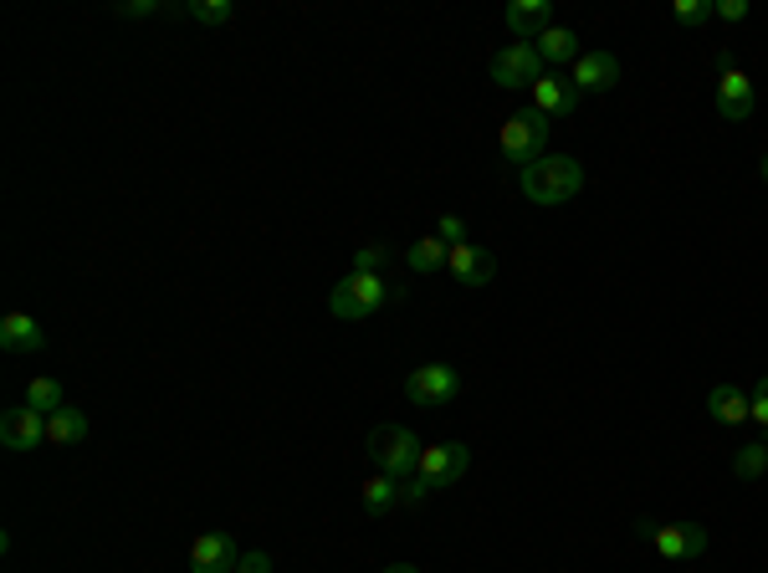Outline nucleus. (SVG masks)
Wrapping results in <instances>:
<instances>
[{
  "mask_svg": "<svg viewBox=\"0 0 768 573\" xmlns=\"http://www.w3.org/2000/svg\"><path fill=\"white\" fill-rule=\"evenodd\" d=\"M748 11H754L748 0H713V16H717V21H728V27H738V21H748Z\"/></svg>",
  "mask_w": 768,
  "mask_h": 573,
  "instance_id": "nucleus-27",
  "label": "nucleus"
},
{
  "mask_svg": "<svg viewBox=\"0 0 768 573\" xmlns=\"http://www.w3.org/2000/svg\"><path fill=\"white\" fill-rule=\"evenodd\" d=\"M446 246H466V221L462 215H441V231H436Z\"/></svg>",
  "mask_w": 768,
  "mask_h": 573,
  "instance_id": "nucleus-28",
  "label": "nucleus"
},
{
  "mask_svg": "<svg viewBox=\"0 0 768 573\" xmlns=\"http://www.w3.org/2000/svg\"><path fill=\"white\" fill-rule=\"evenodd\" d=\"M533 47H538V57H544V68H564V62H579L584 57V47H579V37H574L569 27H548L544 37L533 41Z\"/></svg>",
  "mask_w": 768,
  "mask_h": 573,
  "instance_id": "nucleus-18",
  "label": "nucleus"
},
{
  "mask_svg": "<svg viewBox=\"0 0 768 573\" xmlns=\"http://www.w3.org/2000/svg\"><path fill=\"white\" fill-rule=\"evenodd\" d=\"M579 190H584V170H579V160H569V154H544L538 164L523 170V195H528L533 205H564V201H574Z\"/></svg>",
  "mask_w": 768,
  "mask_h": 573,
  "instance_id": "nucleus-1",
  "label": "nucleus"
},
{
  "mask_svg": "<svg viewBox=\"0 0 768 573\" xmlns=\"http://www.w3.org/2000/svg\"><path fill=\"white\" fill-rule=\"evenodd\" d=\"M754 108H758V98H754V82H748V72H722V82H717V113L728 123H742V119H754Z\"/></svg>",
  "mask_w": 768,
  "mask_h": 573,
  "instance_id": "nucleus-14",
  "label": "nucleus"
},
{
  "mask_svg": "<svg viewBox=\"0 0 768 573\" xmlns=\"http://www.w3.org/2000/svg\"><path fill=\"white\" fill-rule=\"evenodd\" d=\"M27 405L37 415H57L67 405V389H62V379H31L27 385Z\"/></svg>",
  "mask_w": 768,
  "mask_h": 573,
  "instance_id": "nucleus-23",
  "label": "nucleus"
},
{
  "mask_svg": "<svg viewBox=\"0 0 768 573\" xmlns=\"http://www.w3.org/2000/svg\"><path fill=\"white\" fill-rule=\"evenodd\" d=\"M528 93H533V108H538L544 119H569L574 108H579V88H574L564 72H544Z\"/></svg>",
  "mask_w": 768,
  "mask_h": 573,
  "instance_id": "nucleus-11",
  "label": "nucleus"
},
{
  "mask_svg": "<svg viewBox=\"0 0 768 573\" xmlns=\"http://www.w3.org/2000/svg\"><path fill=\"white\" fill-rule=\"evenodd\" d=\"M758 174H764V185H768V154H764V164H758Z\"/></svg>",
  "mask_w": 768,
  "mask_h": 573,
  "instance_id": "nucleus-33",
  "label": "nucleus"
},
{
  "mask_svg": "<svg viewBox=\"0 0 768 573\" xmlns=\"http://www.w3.org/2000/svg\"><path fill=\"white\" fill-rule=\"evenodd\" d=\"M548 27H554V6H548V0H513V6H507V31H513L517 41L544 37Z\"/></svg>",
  "mask_w": 768,
  "mask_h": 573,
  "instance_id": "nucleus-16",
  "label": "nucleus"
},
{
  "mask_svg": "<svg viewBox=\"0 0 768 573\" xmlns=\"http://www.w3.org/2000/svg\"><path fill=\"white\" fill-rule=\"evenodd\" d=\"M384 573H421V569H415V563H390Z\"/></svg>",
  "mask_w": 768,
  "mask_h": 573,
  "instance_id": "nucleus-32",
  "label": "nucleus"
},
{
  "mask_svg": "<svg viewBox=\"0 0 768 573\" xmlns=\"http://www.w3.org/2000/svg\"><path fill=\"white\" fill-rule=\"evenodd\" d=\"M569 82L579 88V98L584 93H609V88L620 82V57L615 52H584L579 62H574Z\"/></svg>",
  "mask_w": 768,
  "mask_h": 573,
  "instance_id": "nucleus-12",
  "label": "nucleus"
},
{
  "mask_svg": "<svg viewBox=\"0 0 768 573\" xmlns=\"http://www.w3.org/2000/svg\"><path fill=\"white\" fill-rule=\"evenodd\" d=\"M47 440L52 446H78V440H88V415L62 405L57 415H47Z\"/></svg>",
  "mask_w": 768,
  "mask_h": 573,
  "instance_id": "nucleus-20",
  "label": "nucleus"
},
{
  "mask_svg": "<svg viewBox=\"0 0 768 573\" xmlns=\"http://www.w3.org/2000/svg\"><path fill=\"white\" fill-rule=\"evenodd\" d=\"M466 467H472V451H466L462 440H441V446H425L421 451V471H415V477H421L431 492H446V487H456V481L466 477Z\"/></svg>",
  "mask_w": 768,
  "mask_h": 573,
  "instance_id": "nucleus-6",
  "label": "nucleus"
},
{
  "mask_svg": "<svg viewBox=\"0 0 768 573\" xmlns=\"http://www.w3.org/2000/svg\"><path fill=\"white\" fill-rule=\"evenodd\" d=\"M405 502V492H400V481L395 477H384V471H374L364 487H358V507L370 512V518H384L390 507H400Z\"/></svg>",
  "mask_w": 768,
  "mask_h": 573,
  "instance_id": "nucleus-19",
  "label": "nucleus"
},
{
  "mask_svg": "<svg viewBox=\"0 0 768 573\" xmlns=\"http://www.w3.org/2000/svg\"><path fill=\"white\" fill-rule=\"evenodd\" d=\"M462 395V374L451 364H421V369L405 374V400L421 405V410H441Z\"/></svg>",
  "mask_w": 768,
  "mask_h": 573,
  "instance_id": "nucleus-5",
  "label": "nucleus"
},
{
  "mask_svg": "<svg viewBox=\"0 0 768 573\" xmlns=\"http://www.w3.org/2000/svg\"><path fill=\"white\" fill-rule=\"evenodd\" d=\"M421 440H415V430H405V426H380L370 436V461H374V471H384V477H395L400 487L421 471Z\"/></svg>",
  "mask_w": 768,
  "mask_h": 573,
  "instance_id": "nucleus-2",
  "label": "nucleus"
},
{
  "mask_svg": "<svg viewBox=\"0 0 768 573\" xmlns=\"http://www.w3.org/2000/svg\"><path fill=\"white\" fill-rule=\"evenodd\" d=\"M384 262H390L384 246H358V252H354V272H370V277H380Z\"/></svg>",
  "mask_w": 768,
  "mask_h": 573,
  "instance_id": "nucleus-26",
  "label": "nucleus"
},
{
  "mask_svg": "<svg viewBox=\"0 0 768 573\" xmlns=\"http://www.w3.org/2000/svg\"><path fill=\"white\" fill-rule=\"evenodd\" d=\"M707 415H713L717 426H742V420H754V400H748V389L738 385H717L707 395Z\"/></svg>",
  "mask_w": 768,
  "mask_h": 573,
  "instance_id": "nucleus-17",
  "label": "nucleus"
},
{
  "mask_svg": "<svg viewBox=\"0 0 768 573\" xmlns=\"http://www.w3.org/2000/svg\"><path fill=\"white\" fill-rule=\"evenodd\" d=\"M446 272L456 277V287H487L497 277V256L487 246H477V241H466V246H451Z\"/></svg>",
  "mask_w": 768,
  "mask_h": 573,
  "instance_id": "nucleus-8",
  "label": "nucleus"
},
{
  "mask_svg": "<svg viewBox=\"0 0 768 573\" xmlns=\"http://www.w3.org/2000/svg\"><path fill=\"white\" fill-rule=\"evenodd\" d=\"M390 297H395V287H390L384 277H370V272H348V277L329 293V307H333V318L358 323V318H374V313H380Z\"/></svg>",
  "mask_w": 768,
  "mask_h": 573,
  "instance_id": "nucleus-3",
  "label": "nucleus"
},
{
  "mask_svg": "<svg viewBox=\"0 0 768 573\" xmlns=\"http://www.w3.org/2000/svg\"><path fill=\"white\" fill-rule=\"evenodd\" d=\"M0 440H6V451H37L47 440V415H37L31 405H16L0 415Z\"/></svg>",
  "mask_w": 768,
  "mask_h": 573,
  "instance_id": "nucleus-10",
  "label": "nucleus"
},
{
  "mask_svg": "<svg viewBox=\"0 0 768 573\" xmlns=\"http://www.w3.org/2000/svg\"><path fill=\"white\" fill-rule=\"evenodd\" d=\"M650 548H656L666 563L697 559V553H707V528H697V522H671V528H656V533H650Z\"/></svg>",
  "mask_w": 768,
  "mask_h": 573,
  "instance_id": "nucleus-9",
  "label": "nucleus"
},
{
  "mask_svg": "<svg viewBox=\"0 0 768 573\" xmlns=\"http://www.w3.org/2000/svg\"><path fill=\"white\" fill-rule=\"evenodd\" d=\"M236 573H272V559H266V553H241Z\"/></svg>",
  "mask_w": 768,
  "mask_h": 573,
  "instance_id": "nucleus-30",
  "label": "nucleus"
},
{
  "mask_svg": "<svg viewBox=\"0 0 768 573\" xmlns=\"http://www.w3.org/2000/svg\"><path fill=\"white\" fill-rule=\"evenodd\" d=\"M47 334H41V323L31 313H6L0 318V348L6 354H41Z\"/></svg>",
  "mask_w": 768,
  "mask_h": 573,
  "instance_id": "nucleus-15",
  "label": "nucleus"
},
{
  "mask_svg": "<svg viewBox=\"0 0 768 573\" xmlns=\"http://www.w3.org/2000/svg\"><path fill=\"white\" fill-rule=\"evenodd\" d=\"M538 78H544V57H538L533 41H513V47L492 57V82L497 88H533Z\"/></svg>",
  "mask_w": 768,
  "mask_h": 573,
  "instance_id": "nucleus-7",
  "label": "nucleus"
},
{
  "mask_svg": "<svg viewBox=\"0 0 768 573\" xmlns=\"http://www.w3.org/2000/svg\"><path fill=\"white\" fill-rule=\"evenodd\" d=\"M748 400H754V426H764V430H768V374L754 385V395H748Z\"/></svg>",
  "mask_w": 768,
  "mask_h": 573,
  "instance_id": "nucleus-29",
  "label": "nucleus"
},
{
  "mask_svg": "<svg viewBox=\"0 0 768 573\" xmlns=\"http://www.w3.org/2000/svg\"><path fill=\"white\" fill-rule=\"evenodd\" d=\"M160 11V0H123L119 16H154Z\"/></svg>",
  "mask_w": 768,
  "mask_h": 573,
  "instance_id": "nucleus-31",
  "label": "nucleus"
},
{
  "mask_svg": "<svg viewBox=\"0 0 768 573\" xmlns=\"http://www.w3.org/2000/svg\"><path fill=\"white\" fill-rule=\"evenodd\" d=\"M764 471H768V440H748V446H738V456H732V477L758 481Z\"/></svg>",
  "mask_w": 768,
  "mask_h": 573,
  "instance_id": "nucleus-22",
  "label": "nucleus"
},
{
  "mask_svg": "<svg viewBox=\"0 0 768 573\" xmlns=\"http://www.w3.org/2000/svg\"><path fill=\"white\" fill-rule=\"evenodd\" d=\"M405 262H411V272H441L451 262V246L441 236H421L411 252H405Z\"/></svg>",
  "mask_w": 768,
  "mask_h": 573,
  "instance_id": "nucleus-21",
  "label": "nucleus"
},
{
  "mask_svg": "<svg viewBox=\"0 0 768 573\" xmlns=\"http://www.w3.org/2000/svg\"><path fill=\"white\" fill-rule=\"evenodd\" d=\"M236 538L231 533H200L190 548V569L195 573H236Z\"/></svg>",
  "mask_w": 768,
  "mask_h": 573,
  "instance_id": "nucleus-13",
  "label": "nucleus"
},
{
  "mask_svg": "<svg viewBox=\"0 0 768 573\" xmlns=\"http://www.w3.org/2000/svg\"><path fill=\"white\" fill-rule=\"evenodd\" d=\"M548 129L554 123L538 113V108H523V113H513V119L503 123V160L517 164V170H528V164L544 160V144H548Z\"/></svg>",
  "mask_w": 768,
  "mask_h": 573,
  "instance_id": "nucleus-4",
  "label": "nucleus"
},
{
  "mask_svg": "<svg viewBox=\"0 0 768 573\" xmlns=\"http://www.w3.org/2000/svg\"><path fill=\"white\" fill-rule=\"evenodd\" d=\"M671 21L676 27H703V21H713V0H676L671 6Z\"/></svg>",
  "mask_w": 768,
  "mask_h": 573,
  "instance_id": "nucleus-25",
  "label": "nucleus"
},
{
  "mask_svg": "<svg viewBox=\"0 0 768 573\" xmlns=\"http://www.w3.org/2000/svg\"><path fill=\"white\" fill-rule=\"evenodd\" d=\"M185 11L195 16L200 27H225V21L236 16V6H231V0H190Z\"/></svg>",
  "mask_w": 768,
  "mask_h": 573,
  "instance_id": "nucleus-24",
  "label": "nucleus"
}]
</instances>
